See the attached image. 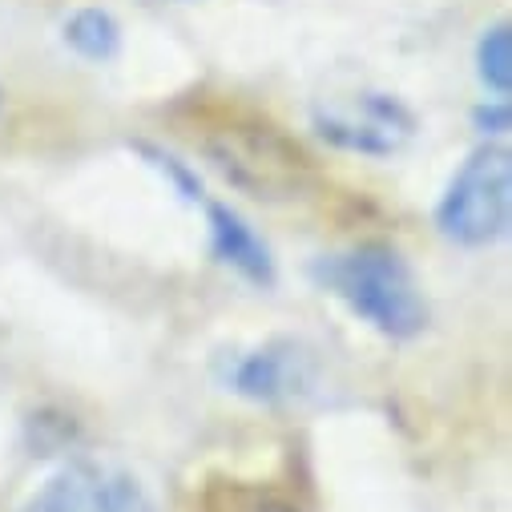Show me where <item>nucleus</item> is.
Instances as JSON below:
<instances>
[{
    "instance_id": "nucleus-1",
    "label": "nucleus",
    "mask_w": 512,
    "mask_h": 512,
    "mask_svg": "<svg viewBox=\"0 0 512 512\" xmlns=\"http://www.w3.org/2000/svg\"><path fill=\"white\" fill-rule=\"evenodd\" d=\"M315 279L339 303H347L351 315L388 339H416L428 327V299L412 267L388 246H355L347 254H331L315 267Z\"/></svg>"
},
{
    "instance_id": "nucleus-2",
    "label": "nucleus",
    "mask_w": 512,
    "mask_h": 512,
    "mask_svg": "<svg viewBox=\"0 0 512 512\" xmlns=\"http://www.w3.org/2000/svg\"><path fill=\"white\" fill-rule=\"evenodd\" d=\"M512 214V154L508 146H480L468 162L452 174L440 206L436 226L456 246H492L508 230Z\"/></svg>"
},
{
    "instance_id": "nucleus-3",
    "label": "nucleus",
    "mask_w": 512,
    "mask_h": 512,
    "mask_svg": "<svg viewBox=\"0 0 512 512\" xmlns=\"http://www.w3.org/2000/svg\"><path fill=\"white\" fill-rule=\"evenodd\" d=\"M315 130L335 150L392 158L416 138V113L383 89H351L315 105Z\"/></svg>"
},
{
    "instance_id": "nucleus-4",
    "label": "nucleus",
    "mask_w": 512,
    "mask_h": 512,
    "mask_svg": "<svg viewBox=\"0 0 512 512\" xmlns=\"http://www.w3.org/2000/svg\"><path fill=\"white\" fill-rule=\"evenodd\" d=\"M25 512H154V500L121 468L65 464L29 496Z\"/></svg>"
},
{
    "instance_id": "nucleus-5",
    "label": "nucleus",
    "mask_w": 512,
    "mask_h": 512,
    "mask_svg": "<svg viewBox=\"0 0 512 512\" xmlns=\"http://www.w3.org/2000/svg\"><path fill=\"white\" fill-rule=\"evenodd\" d=\"M218 166L246 190L259 194H275V190H291L299 186V178L307 174V162L299 150H291L287 142H279L271 130H230V142L214 150Z\"/></svg>"
},
{
    "instance_id": "nucleus-6",
    "label": "nucleus",
    "mask_w": 512,
    "mask_h": 512,
    "mask_svg": "<svg viewBox=\"0 0 512 512\" xmlns=\"http://www.w3.org/2000/svg\"><path fill=\"white\" fill-rule=\"evenodd\" d=\"M230 383L238 396H246L254 404H279V400L307 392L311 363L295 343H267L234 363Z\"/></svg>"
},
{
    "instance_id": "nucleus-7",
    "label": "nucleus",
    "mask_w": 512,
    "mask_h": 512,
    "mask_svg": "<svg viewBox=\"0 0 512 512\" xmlns=\"http://www.w3.org/2000/svg\"><path fill=\"white\" fill-rule=\"evenodd\" d=\"M206 218H210V238H214V254L238 271L246 283H259V287H271L275 283V263H271V250L267 242L246 226L242 214H234L230 206L222 202H210L206 206Z\"/></svg>"
},
{
    "instance_id": "nucleus-8",
    "label": "nucleus",
    "mask_w": 512,
    "mask_h": 512,
    "mask_svg": "<svg viewBox=\"0 0 512 512\" xmlns=\"http://www.w3.org/2000/svg\"><path fill=\"white\" fill-rule=\"evenodd\" d=\"M65 45L77 57H85L93 65H105L121 53V25L105 9H77L65 21Z\"/></svg>"
},
{
    "instance_id": "nucleus-9",
    "label": "nucleus",
    "mask_w": 512,
    "mask_h": 512,
    "mask_svg": "<svg viewBox=\"0 0 512 512\" xmlns=\"http://www.w3.org/2000/svg\"><path fill=\"white\" fill-rule=\"evenodd\" d=\"M476 77L488 93L508 97V89H512V33H508V25H492L476 41Z\"/></svg>"
},
{
    "instance_id": "nucleus-10",
    "label": "nucleus",
    "mask_w": 512,
    "mask_h": 512,
    "mask_svg": "<svg viewBox=\"0 0 512 512\" xmlns=\"http://www.w3.org/2000/svg\"><path fill=\"white\" fill-rule=\"evenodd\" d=\"M476 125H480L484 134H504V130H508V101L496 97V105L476 109Z\"/></svg>"
},
{
    "instance_id": "nucleus-11",
    "label": "nucleus",
    "mask_w": 512,
    "mask_h": 512,
    "mask_svg": "<svg viewBox=\"0 0 512 512\" xmlns=\"http://www.w3.org/2000/svg\"><path fill=\"white\" fill-rule=\"evenodd\" d=\"M250 512H295V508H287V504H279V500H267V504H259V508H250Z\"/></svg>"
},
{
    "instance_id": "nucleus-12",
    "label": "nucleus",
    "mask_w": 512,
    "mask_h": 512,
    "mask_svg": "<svg viewBox=\"0 0 512 512\" xmlns=\"http://www.w3.org/2000/svg\"><path fill=\"white\" fill-rule=\"evenodd\" d=\"M0 109H5V89H0Z\"/></svg>"
}]
</instances>
